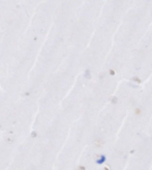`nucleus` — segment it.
Returning a JSON list of instances; mask_svg holds the SVG:
<instances>
[{
  "instance_id": "1",
  "label": "nucleus",
  "mask_w": 152,
  "mask_h": 170,
  "mask_svg": "<svg viewBox=\"0 0 152 170\" xmlns=\"http://www.w3.org/2000/svg\"><path fill=\"white\" fill-rule=\"evenodd\" d=\"M105 159H106V158H105V156H101L99 160L97 161V164H99V165H100V164H102V163H104V162H105Z\"/></svg>"
}]
</instances>
